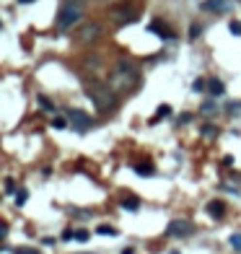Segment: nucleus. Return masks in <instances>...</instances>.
Instances as JSON below:
<instances>
[{"label": "nucleus", "instance_id": "3", "mask_svg": "<svg viewBox=\"0 0 241 254\" xmlns=\"http://www.w3.org/2000/svg\"><path fill=\"white\" fill-rule=\"evenodd\" d=\"M88 96H91V99L96 101V107H99L101 111L114 107V94H112L109 88H99V86H94L91 91H88Z\"/></svg>", "mask_w": 241, "mask_h": 254}, {"label": "nucleus", "instance_id": "23", "mask_svg": "<svg viewBox=\"0 0 241 254\" xmlns=\"http://www.w3.org/2000/svg\"><path fill=\"white\" fill-rule=\"evenodd\" d=\"M202 135H210V138H213V135H215V127H213V125H205V127H202Z\"/></svg>", "mask_w": 241, "mask_h": 254}, {"label": "nucleus", "instance_id": "11", "mask_svg": "<svg viewBox=\"0 0 241 254\" xmlns=\"http://www.w3.org/2000/svg\"><path fill=\"white\" fill-rule=\"evenodd\" d=\"M135 174H140V176H153L156 169L150 166V163H138V166H135Z\"/></svg>", "mask_w": 241, "mask_h": 254}, {"label": "nucleus", "instance_id": "5", "mask_svg": "<svg viewBox=\"0 0 241 254\" xmlns=\"http://www.w3.org/2000/svg\"><path fill=\"white\" fill-rule=\"evenodd\" d=\"M200 8L205 13H225L228 11V0H202Z\"/></svg>", "mask_w": 241, "mask_h": 254}, {"label": "nucleus", "instance_id": "28", "mask_svg": "<svg viewBox=\"0 0 241 254\" xmlns=\"http://www.w3.org/2000/svg\"><path fill=\"white\" fill-rule=\"evenodd\" d=\"M18 3H21V5H29V3H34V0H18Z\"/></svg>", "mask_w": 241, "mask_h": 254}, {"label": "nucleus", "instance_id": "4", "mask_svg": "<svg viewBox=\"0 0 241 254\" xmlns=\"http://www.w3.org/2000/svg\"><path fill=\"white\" fill-rule=\"evenodd\" d=\"M192 234V223L184 221V218H174L166 226V236H174V238H184Z\"/></svg>", "mask_w": 241, "mask_h": 254}, {"label": "nucleus", "instance_id": "16", "mask_svg": "<svg viewBox=\"0 0 241 254\" xmlns=\"http://www.w3.org/2000/svg\"><path fill=\"white\" fill-rule=\"evenodd\" d=\"M5 195H18V192H16V182H13L11 176L5 179Z\"/></svg>", "mask_w": 241, "mask_h": 254}, {"label": "nucleus", "instance_id": "15", "mask_svg": "<svg viewBox=\"0 0 241 254\" xmlns=\"http://www.w3.org/2000/svg\"><path fill=\"white\" fill-rule=\"evenodd\" d=\"M11 254H39V249H32V246H21V249H8Z\"/></svg>", "mask_w": 241, "mask_h": 254}, {"label": "nucleus", "instance_id": "10", "mask_svg": "<svg viewBox=\"0 0 241 254\" xmlns=\"http://www.w3.org/2000/svg\"><path fill=\"white\" fill-rule=\"evenodd\" d=\"M122 210H127V213H138V210H140V200H138V197H127V200H122Z\"/></svg>", "mask_w": 241, "mask_h": 254}, {"label": "nucleus", "instance_id": "7", "mask_svg": "<svg viewBox=\"0 0 241 254\" xmlns=\"http://www.w3.org/2000/svg\"><path fill=\"white\" fill-rule=\"evenodd\" d=\"M148 32H153V34H158L161 36V39H174V32H171V29L166 26V24H161V21H153V24L148 26Z\"/></svg>", "mask_w": 241, "mask_h": 254}, {"label": "nucleus", "instance_id": "20", "mask_svg": "<svg viewBox=\"0 0 241 254\" xmlns=\"http://www.w3.org/2000/svg\"><path fill=\"white\" fill-rule=\"evenodd\" d=\"M228 29H231V34H233V36H241V24H239V21H231Z\"/></svg>", "mask_w": 241, "mask_h": 254}, {"label": "nucleus", "instance_id": "21", "mask_svg": "<svg viewBox=\"0 0 241 254\" xmlns=\"http://www.w3.org/2000/svg\"><path fill=\"white\" fill-rule=\"evenodd\" d=\"M88 236H91V234H88V231H86V228H80V231H75V238H78V241H88Z\"/></svg>", "mask_w": 241, "mask_h": 254}, {"label": "nucleus", "instance_id": "25", "mask_svg": "<svg viewBox=\"0 0 241 254\" xmlns=\"http://www.w3.org/2000/svg\"><path fill=\"white\" fill-rule=\"evenodd\" d=\"M225 109H228V111H239V109H241V101H231Z\"/></svg>", "mask_w": 241, "mask_h": 254}, {"label": "nucleus", "instance_id": "29", "mask_svg": "<svg viewBox=\"0 0 241 254\" xmlns=\"http://www.w3.org/2000/svg\"><path fill=\"white\" fill-rule=\"evenodd\" d=\"M169 254H179V252H169Z\"/></svg>", "mask_w": 241, "mask_h": 254}, {"label": "nucleus", "instance_id": "1", "mask_svg": "<svg viewBox=\"0 0 241 254\" xmlns=\"http://www.w3.org/2000/svg\"><path fill=\"white\" fill-rule=\"evenodd\" d=\"M83 18V0H65L63 3V11L57 16V29H70L75 26L78 21Z\"/></svg>", "mask_w": 241, "mask_h": 254}, {"label": "nucleus", "instance_id": "27", "mask_svg": "<svg viewBox=\"0 0 241 254\" xmlns=\"http://www.w3.org/2000/svg\"><path fill=\"white\" fill-rule=\"evenodd\" d=\"M122 254H135V249H132V246H125V249H122Z\"/></svg>", "mask_w": 241, "mask_h": 254}, {"label": "nucleus", "instance_id": "19", "mask_svg": "<svg viewBox=\"0 0 241 254\" xmlns=\"http://www.w3.org/2000/svg\"><path fill=\"white\" fill-rule=\"evenodd\" d=\"M26 200H29V192H26V190H21V192H18V195H16V205L21 207V205H24V203H26Z\"/></svg>", "mask_w": 241, "mask_h": 254}, {"label": "nucleus", "instance_id": "14", "mask_svg": "<svg viewBox=\"0 0 241 254\" xmlns=\"http://www.w3.org/2000/svg\"><path fill=\"white\" fill-rule=\"evenodd\" d=\"M36 101H39V107H42L44 111H55V104H52V101L47 99V96H39Z\"/></svg>", "mask_w": 241, "mask_h": 254}, {"label": "nucleus", "instance_id": "22", "mask_svg": "<svg viewBox=\"0 0 241 254\" xmlns=\"http://www.w3.org/2000/svg\"><path fill=\"white\" fill-rule=\"evenodd\" d=\"M213 109H215V101H205L200 107V111H205V114H208V111H213Z\"/></svg>", "mask_w": 241, "mask_h": 254}, {"label": "nucleus", "instance_id": "6", "mask_svg": "<svg viewBox=\"0 0 241 254\" xmlns=\"http://www.w3.org/2000/svg\"><path fill=\"white\" fill-rule=\"evenodd\" d=\"M205 210H208V215H210V218L221 221L223 215H225V203H223V200H210Z\"/></svg>", "mask_w": 241, "mask_h": 254}, {"label": "nucleus", "instance_id": "9", "mask_svg": "<svg viewBox=\"0 0 241 254\" xmlns=\"http://www.w3.org/2000/svg\"><path fill=\"white\" fill-rule=\"evenodd\" d=\"M163 117H171V107H169V104H161V107L156 109V114L150 117V125H158Z\"/></svg>", "mask_w": 241, "mask_h": 254}, {"label": "nucleus", "instance_id": "17", "mask_svg": "<svg viewBox=\"0 0 241 254\" xmlns=\"http://www.w3.org/2000/svg\"><path fill=\"white\" fill-rule=\"evenodd\" d=\"M228 241H231V246H233L236 252H241V234H231Z\"/></svg>", "mask_w": 241, "mask_h": 254}, {"label": "nucleus", "instance_id": "26", "mask_svg": "<svg viewBox=\"0 0 241 254\" xmlns=\"http://www.w3.org/2000/svg\"><path fill=\"white\" fill-rule=\"evenodd\" d=\"M190 119H192V114H179L177 125H184V122H190Z\"/></svg>", "mask_w": 241, "mask_h": 254}, {"label": "nucleus", "instance_id": "13", "mask_svg": "<svg viewBox=\"0 0 241 254\" xmlns=\"http://www.w3.org/2000/svg\"><path fill=\"white\" fill-rule=\"evenodd\" d=\"M52 127H55V130H65V127H70V119H67V117H55Z\"/></svg>", "mask_w": 241, "mask_h": 254}, {"label": "nucleus", "instance_id": "2", "mask_svg": "<svg viewBox=\"0 0 241 254\" xmlns=\"http://www.w3.org/2000/svg\"><path fill=\"white\" fill-rule=\"evenodd\" d=\"M65 117L70 119V125L75 127V130H80V132H83V130H91V127H94V119L88 117L83 109H67Z\"/></svg>", "mask_w": 241, "mask_h": 254}, {"label": "nucleus", "instance_id": "8", "mask_svg": "<svg viewBox=\"0 0 241 254\" xmlns=\"http://www.w3.org/2000/svg\"><path fill=\"white\" fill-rule=\"evenodd\" d=\"M208 91H210V96H223V94H225L223 80H221V78H210V80H208Z\"/></svg>", "mask_w": 241, "mask_h": 254}, {"label": "nucleus", "instance_id": "18", "mask_svg": "<svg viewBox=\"0 0 241 254\" xmlns=\"http://www.w3.org/2000/svg\"><path fill=\"white\" fill-rule=\"evenodd\" d=\"M192 88H194L197 94H200V91H205V88H208V80H205V78H197V80H194V86H192Z\"/></svg>", "mask_w": 241, "mask_h": 254}, {"label": "nucleus", "instance_id": "12", "mask_svg": "<svg viewBox=\"0 0 241 254\" xmlns=\"http://www.w3.org/2000/svg\"><path fill=\"white\" fill-rule=\"evenodd\" d=\"M96 234H99V236H117L119 231L114 226H99V228H96Z\"/></svg>", "mask_w": 241, "mask_h": 254}, {"label": "nucleus", "instance_id": "24", "mask_svg": "<svg viewBox=\"0 0 241 254\" xmlns=\"http://www.w3.org/2000/svg\"><path fill=\"white\" fill-rule=\"evenodd\" d=\"M200 32H202V26H200V24H194V26H192V32H190V36L194 39V36H200Z\"/></svg>", "mask_w": 241, "mask_h": 254}]
</instances>
